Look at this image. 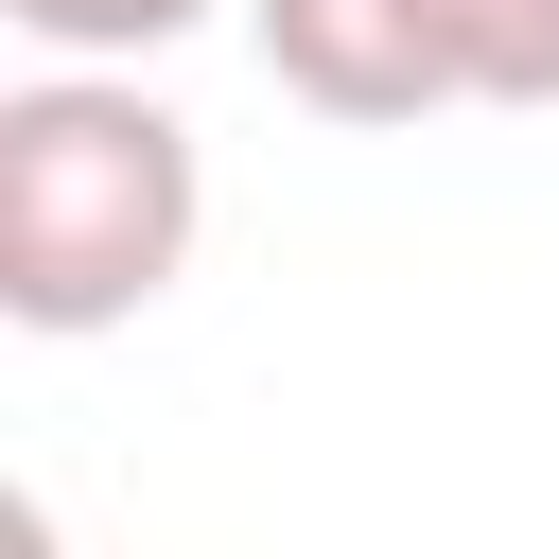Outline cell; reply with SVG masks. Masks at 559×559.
<instances>
[{
	"mask_svg": "<svg viewBox=\"0 0 559 559\" xmlns=\"http://www.w3.org/2000/svg\"><path fill=\"white\" fill-rule=\"evenodd\" d=\"M192 245H210V157L140 70L52 52L35 87H0V314L35 349L157 314L192 280Z\"/></svg>",
	"mask_w": 559,
	"mask_h": 559,
	"instance_id": "obj_1",
	"label": "cell"
},
{
	"mask_svg": "<svg viewBox=\"0 0 559 559\" xmlns=\"http://www.w3.org/2000/svg\"><path fill=\"white\" fill-rule=\"evenodd\" d=\"M262 70L314 122H437L472 105V0H245Z\"/></svg>",
	"mask_w": 559,
	"mask_h": 559,
	"instance_id": "obj_2",
	"label": "cell"
},
{
	"mask_svg": "<svg viewBox=\"0 0 559 559\" xmlns=\"http://www.w3.org/2000/svg\"><path fill=\"white\" fill-rule=\"evenodd\" d=\"M35 52H105V70H140V52H175L192 17H227V0H0Z\"/></svg>",
	"mask_w": 559,
	"mask_h": 559,
	"instance_id": "obj_3",
	"label": "cell"
},
{
	"mask_svg": "<svg viewBox=\"0 0 559 559\" xmlns=\"http://www.w3.org/2000/svg\"><path fill=\"white\" fill-rule=\"evenodd\" d=\"M472 105H559V0H472Z\"/></svg>",
	"mask_w": 559,
	"mask_h": 559,
	"instance_id": "obj_4",
	"label": "cell"
}]
</instances>
